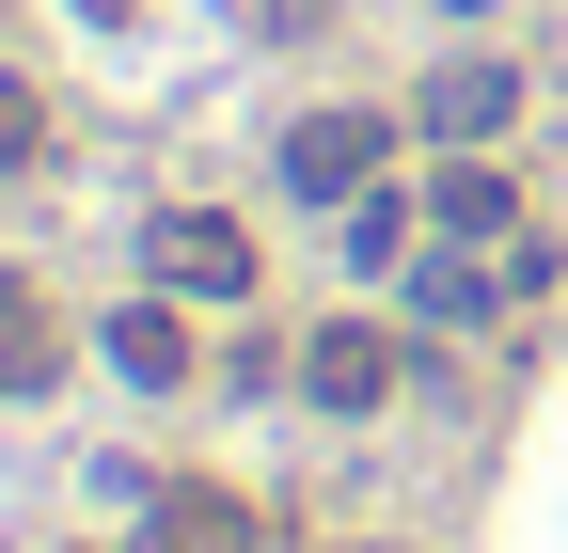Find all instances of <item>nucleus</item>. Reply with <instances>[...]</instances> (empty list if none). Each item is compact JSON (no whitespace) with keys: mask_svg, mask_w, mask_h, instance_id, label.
Wrapping results in <instances>:
<instances>
[{"mask_svg":"<svg viewBox=\"0 0 568 553\" xmlns=\"http://www.w3.org/2000/svg\"><path fill=\"white\" fill-rule=\"evenodd\" d=\"M379 143H395L379 111H301V127H284V190H301V205H364L379 190Z\"/></svg>","mask_w":568,"mask_h":553,"instance_id":"f257e3e1","label":"nucleus"},{"mask_svg":"<svg viewBox=\"0 0 568 553\" xmlns=\"http://www.w3.org/2000/svg\"><path fill=\"white\" fill-rule=\"evenodd\" d=\"M426 238H458V253H506V238H521V190L489 174L474 143H443V159H426Z\"/></svg>","mask_w":568,"mask_h":553,"instance_id":"f03ea898","label":"nucleus"},{"mask_svg":"<svg viewBox=\"0 0 568 553\" xmlns=\"http://www.w3.org/2000/svg\"><path fill=\"white\" fill-rule=\"evenodd\" d=\"M142 253H159V285H174V301H253V238L222 222V205H174Z\"/></svg>","mask_w":568,"mask_h":553,"instance_id":"7ed1b4c3","label":"nucleus"},{"mask_svg":"<svg viewBox=\"0 0 568 553\" xmlns=\"http://www.w3.org/2000/svg\"><path fill=\"white\" fill-rule=\"evenodd\" d=\"M301 395H316V411H379V395H395V332H379V316L301 332Z\"/></svg>","mask_w":568,"mask_h":553,"instance_id":"20e7f679","label":"nucleus"},{"mask_svg":"<svg viewBox=\"0 0 568 553\" xmlns=\"http://www.w3.org/2000/svg\"><path fill=\"white\" fill-rule=\"evenodd\" d=\"M521 127V63H426V143H506Z\"/></svg>","mask_w":568,"mask_h":553,"instance_id":"39448f33","label":"nucleus"},{"mask_svg":"<svg viewBox=\"0 0 568 553\" xmlns=\"http://www.w3.org/2000/svg\"><path fill=\"white\" fill-rule=\"evenodd\" d=\"M95 349H111V380H126V395H190V316H174V285H159V301H126Z\"/></svg>","mask_w":568,"mask_h":553,"instance_id":"423d86ee","label":"nucleus"},{"mask_svg":"<svg viewBox=\"0 0 568 553\" xmlns=\"http://www.w3.org/2000/svg\"><path fill=\"white\" fill-rule=\"evenodd\" d=\"M48 380H63V316L32 269H0V395H48Z\"/></svg>","mask_w":568,"mask_h":553,"instance_id":"0eeeda50","label":"nucleus"},{"mask_svg":"<svg viewBox=\"0 0 568 553\" xmlns=\"http://www.w3.org/2000/svg\"><path fill=\"white\" fill-rule=\"evenodd\" d=\"M126 553H253V506H237V491H159Z\"/></svg>","mask_w":568,"mask_h":553,"instance_id":"6e6552de","label":"nucleus"},{"mask_svg":"<svg viewBox=\"0 0 568 553\" xmlns=\"http://www.w3.org/2000/svg\"><path fill=\"white\" fill-rule=\"evenodd\" d=\"M489 301H521V285H506V253H489V269H474V253L443 238V253H426V269H410V316H426V332H474Z\"/></svg>","mask_w":568,"mask_h":553,"instance_id":"1a4fd4ad","label":"nucleus"},{"mask_svg":"<svg viewBox=\"0 0 568 553\" xmlns=\"http://www.w3.org/2000/svg\"><path fill=\"white\" fill-rule=\"evenodd\" d=\"M410 222H426V190H364V205H347V269H395Z\"/></svg>","mask_w":568,"mask_h":553,"instance_id":"9d476101","label":"nucleus"},{"mask_svg":"<svg viewBox=\"0 0 568 553\" xmlns=\"http://www.w3.org/2000/svg\"><path fill=\"white\" fill-rule=\"evenodd\" d=\"M0 159H48V111H32L17 80H0Z\"/></svg>","mask_w":568,"mask_h":553,"instance_id":"9b49d317","label":"nucleus"},{"mask_svg":"<svg viewBox=\"0 0 568 553\" xmlns=\"http://www.w3.org/2000/svg\"><path fill=\"white\" fill-rule=\"evenodd\" d=\"M443 17H506V0H443Z\"/></svg>","mask_w":568,"mask_h":553,"instance_id":"f8f14e48","label":"nucleus"},{"mask_svg":"<svg viewBox=\"0 0 568 553\" xmlns=\"http://www.w3.org/2000/svg\"><path fill=\"white\" fill-rule=\"evenodd\" d=\"M80 17H126V0H80Z\"/></svg>","mask_w":568,"mask_h":553,"instance_id":"ddd939ff","label":"nucleus"}]
</instances>
